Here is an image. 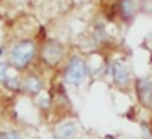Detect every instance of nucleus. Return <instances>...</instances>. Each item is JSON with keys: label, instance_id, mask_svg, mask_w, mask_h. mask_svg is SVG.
I'll list each match as a JSON object with an SVG mask.
<instances>
[{"label": "nucleus", "instance_id": "nucleus-2", "mask_svg": "<svg viewBox=\"0 0 152 139\" xmlns=\"http://www.w3.org/2000/svg\"><path fill=\"white\" fill-rule=\"evenodd\" d=\"M87 77V66L80 57H72L66 69V80L74 87H80Z\"/></svg>", "mask_w": 152, "mask_h": 139}, {"label": "nucleus", "instance_id": "nucleus-1", "mask_svg": "<svg viewBox=\"0 0 152 139\" xmlns=\"http://www.w3.org/2000/svg\"><path fill=\"white\" fill-rule=\"evenodd\" d=\"M34 54H36V48H34L33 41H30V40L18 41V43L12 48L10 64L13 67H17V69H25V67L33 61Z\"/></svg>", "mask_w": 152, "mask_h": 139}, {"label": "nucleus", "instance_id": "nucleus-7", "mask_svg": "<svg viewBox=\"0 0 152 139\" xmlns=\"http://www.w3.org/2000/svg\"><path fill=\"white\" fill-rule=\"evenodd\" d=\"M21 87H23L25 92L31 93V95H38L43 90V82H41V79L38 75H26Z\"/></svg>", "mask_w": 152, "mask_h": 139}, {"label": "nucleus", "instance_id": "nucleus-3", "mask_svg": "<svg viewBox=\"0 0 152 139\" xmlns=\"http://www.w3.org/2000/svg\"><path fill=\"white\" fill-rule=\"evenodd\" d=\"M62 56H64V49L59 43H56V41L48 43L43 49V59L46 61L48 64H51V66L59 62V61L62 59Z\"/></svg>", "mask_w": 152, "mask_h": 139}, {"label": "nucleus", "instance_id": "nucleus-10", "mask_svg": "<svg viewBox=\"0 0 152 139\" xmlns=\"http://www.w3.org/2000/svg\"><path fill=\"white\" fill-rule=\"evenodd\" d=\"M0 139H23V138H21V134L17 131H5V132L0 134Z\"/></svg>", "mask_w": 152, "mask_h": 139}, {"label": "nucleus", "instance_id": "nucleus-6", "mask_svg": "<svg viewBox=\"0 0 152 139\" xmlns=\"http://www.w3.org/2000/svg\"><path fill=\"white\" fill-rule=\"evenodd\" d=\"M77 136H79V129L70 121L62 123L56 131V139H77Z\"/></svg>", "mask_w": 152, "mask_h": 139}, {"label": "nucleus", "instance_id": "nucleus-5", "mask_svg": "<svg viewBox=\"0 0 152 139\" xmlns=\"http://www.w3.org/2000/svg\"><path fill=\"white\" fill-rule=\"evenodd\" d=\"M113 80L118 87H126L129 83V70L123 62H115L111 67Z\"/></svg>", "mask_w": 152, "mask_h": 139}, {"label": "nucleus", "instance_id": "nucleus-11", "mask_svg": "<svg viewBox=\"0 0 152 139\" xmlns=\"http://www.w3.org/2000/svg\"><path fill=\"white\" fill-rule=\"evenodd\" d=\"M141 128H142V136H144L145 139H152V131H151V128H149L147 124H142Z\"/></svg>", "mask_w": 152, "mask_h": 139}, {"label": "nucleus", "instance_id": "nucleus-4", "mask_svg": "<svg viewBox=\"0 0 152 139\" xmlns=\"http://www.w3.org/2000/svg\"><path fill=\"white\" fill-rule=\"evenodd\" d=\"M136 90H137V97L144 105H151L152 103V82L151 79L144 77L136 82Z\"/></svg>", "mask_w": 152, "mask_h": 139}, {"label": "nucleus", "instance_id": "nucleus-9", "mask_svg": "<svg viewBox=\"0 0 152 139\" xmlns=\"http://www.w3.org/2000/svg\"><path fill=\"white\" fill-rule=\"evenodd\" d=\"M4 83H5V87H8V89H12V90H18L20 89V80H18V77H5V80H4Z\"/></svg>", "mask_w": 152, "mask_h": 139}, {"label": "nucleus", "instance_id": "nucleus-8", "mask_svg": "<svg viewBox=\"0 0 152 139\" xmlns=\"http://www.w3.org/2000/svg\"><path fill=\"white\" fill-rule=\"evenodd\" d=\"M121 13L126 20L134 15V2L132 0H121Z\"/></svg>", "mask_w": 152, "mask_h": 139}]
</instances>
